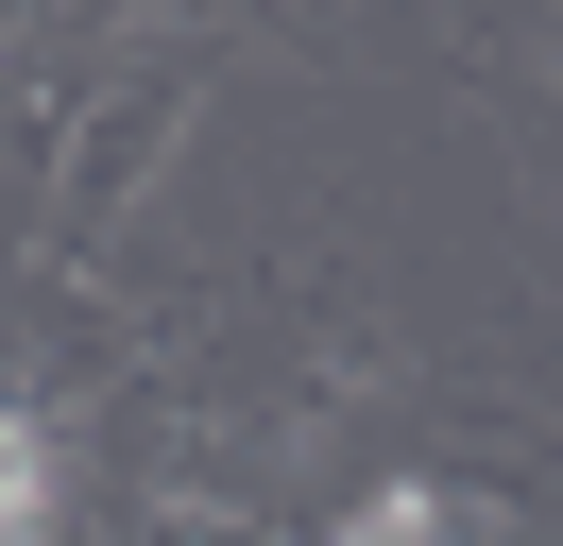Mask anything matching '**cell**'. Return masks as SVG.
<instances>
[{"instance_id": "obj_2", "label": "cell", "mask_w": 563, "mask_h": 546, "mask_svg": "<svg viewBox=\"0 0 563 546\" xmlns=\"http://www.w3.org/2000/svg\"><path fill=\"white\" fill-rule=\"evenodd\" d=\"M342 529H358V546H376V529H478V495H427V478H393V495H358Z\"/></svg>"}, {"instance_id": "obj_1", "label": "cell", "mask_w": 563, "mask_h": 546, "mask_svg": "<svg viewBox=\"0 0 563 546\" xmlns=\"http://www.w3.org/2000/svg\"><path fill=\"white\" fill-rule=\"evenodd\" d=\"M35 512H52V444H35V410L0 393V546L35 529Z\"/></svg>"}]
</instances>
